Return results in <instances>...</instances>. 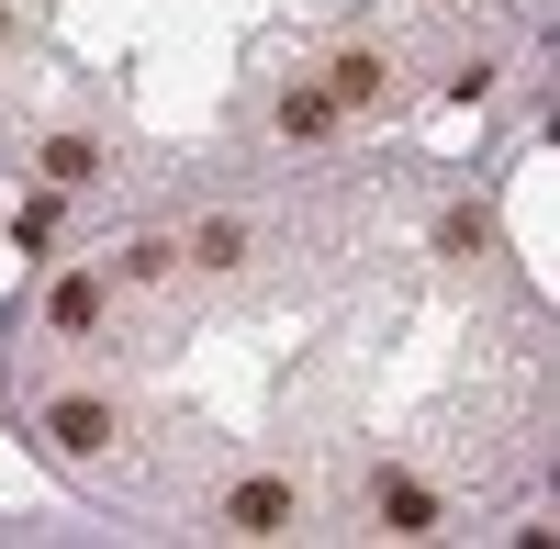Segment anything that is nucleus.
I'll use <instances>...</instances> for the list:
<instances>
[{
    "mask_svg": "<svg viewBox=\"0 0 560 549\" xmlns=\"http://www.w3.org/2000/svg\"><path fill=\"white\" fill-rule=\"evenodd\" d=\"M45 314H57V337H90V326H102V281H90V269H79V281H57V303H45Z\"/></svg>",
    "mask_w": 560,
    "mask_h": 549,
    "instance_id": "nucleus-4",
    "label": "nucleus"
},
{
    "mask_svg": "<svg viewBox=\"0 0 560 549\" xmlns=\"http://www.w3.org/2000/svg\"><path fill=\"white\" fill-rule=\"evenodd\" d=\"M236 258H247V224H236V213L191 224V269H236Z\"/></svg>",
    "mask_w": 560,
    "mask_h": 549,
    "instance_id": "nucleus-3",
    "label": "nucleus"
},
{
    "mask_svg": "<svg viewBox=\"0 0 560 549\" xmlns=\"http://www.w3.org/2000/svg\"><path fill=\"white\" fill-rule=\"evenodd\" d=\"M303 505H292V482H236L224 493V527H247V538H280Z\"/></svg>",
    "mask_w": 560,
    "mask_h": 549,
    "instance_id": "nucleus-1",
    "label": "nucleus"
},
{
    "mask_svg": "<svg viewBox=\"0 0 560 549\" xmlns=\"http://www.w3.org/2000/svg\"><path fill=\"white\" fill-rule=\"evenodd\" d=\"M325 102H382V57H337V90Z\"/></svg>",
    "mask_w": 560,
    "mask_h": 549,
    "instance_id": "nucleus-5",
    "label": "nucleus"
},
{
    "mask_svg": "<svg viewBox=\"0 0 560 549\" xmlns=\"http://www.w3.org/2000/svg\"><path fill=\"white\" fill-rule=\"evenodd\" d=\"M45 168H57V179H90V168H102V147H79V135H57V147H45Z\"/></svg>",
    "mask_w": 560,
    "mask_h": 549,
    "instance_id": "nucleus-7",
    "label": "nucleus"
},
{
    "mask_svg": "<svg viewBox=\"0 0 560 549\" xmlns=\"http://www.w3.org/2000/svg\"><path fill=\"white\" fill-rule=\"evenodd\" d=\"M45 427H57V448H68V460H102V448H113V404H90V393H68L57 416H45Z\"/></svg>",
    "mask_w": 560,
    "mask_h": 549,
    "instance_id": "nucleus-2",
    "label": "nucleus"
},
{
    "mask_svg": "<svg viewBox=\"0 0 560 549\" xmlns=\"http://www.w3.org/2000/svg\"><path fill=\"white\" fill-rule=\"evenodd\" d=\"M337 124V102H325V90H292V102H280V135H325Z\"/></svg>",
    "mask_w": 560,
    "mask_h": 549,
    "instance_id": "nucleus-6",
    "label": "nucleus"
}]
</instances>
